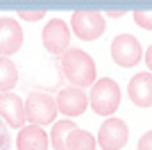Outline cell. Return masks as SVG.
Returning <instances> with one entry per match:
<instances>
[{"label":"cell","mask_w":152,"mask_h":150,"mask_svg":"<svg viewBox=\"0 0 152 150\" xmlns=\"http://www.w3.org/2000/svg\"><path fill=\"white\" fill-rule=\"evenodd\" d=\"M23 46V30L14 18H0V57H12Z\"/></svg>","instance_id":"cell-8"},{"label":"cell","mask_w":152,"mask_h":150,"mask_svg":"<svg viewBox=\"0 0 152 150\" xmlns=\"http://www.w3.org/2000/svg\"><path fill=\"white\" fill-rule=\"evenodd\" d=\"M43 9H20L18 16L23 21H39V18H43Z\"/></svg>","instance_id":"cell-18"},{"label":"cell","mask_w":152,"mask_h":150,"mask_svg":"<svg viewBox=\"0 0 152 150\" xmlns=\"http://www.w3.org/2000/svg\"><path fill=\"white\" fill-rule=\"evenodd\" d=\"M57 107H59V112L66 114V116H80L89 107V96L84 93L80 87H66L57 96Z\"/></svg>","instance_id":"cell-9"},{"label":"cell","mask_w":152,"mask_h":150,"mask_svg":"<svg viewBox=\"0 0 152 150\" xmlns=\"http://www.w3.org/2000/svg\"><path fill=\"white\" fill-rule=\"evenodd\" d=\"M129 100L139 107H152V73H136L127 84Z\"/></svg>","instance_id":"cell-11"},{"label":"cell","mask_w":152,"mask_h":150,"mask_svg":"<svg viewBox=\"0 0 152 150\" xmlns=\"http://www.w3.org/2000/svg\"><path fill=\"white\" fill-rule=\"evenodd\" d=\"M143 57V48H141L139 39H134L132 34H118L111 41V59L123 68L136 66Z\"/></svg>","instance_id":"cell-5"},{"label":"cell","mask_w":152,"mask_h":150,"mask_svg":"<svg viewBox=\"0 0 152 150\" xmlns=\"http://www.w3.org/2000/svg\"><path fill=\"white\" fill-rule=\"evenodd\" d=\"M0 118L9 127H23L27 114H25V102L16 93H0Z\"/></svg>","instance_id":"cell-10"},{"label":"cell","mask_w":152,"mask_h":150,"mask_svg":"<svg viewBox=\"0 0 152 150\" xmlns=\"http://www.w3.org/2000/svg\"><path fill=\"white\" fill-rule=\"evenodd\" d=\"M18 82V71L9 57H0V93H9Z\"/></svg>","instance_id":"cell-14"},{"label":"cell","mask_w":152,"mask_h":150,"mask_svg":"<svg viewBox=\"0 0 152 150\" xmlns=\"http://www.w3.org/2000/svg\"><path fill=\"white\" fill-rule=\"evenodd\" d=\"M66 150H95L93 134L86 130H80V127L70 130L66 137Z\"/></svg>","instance_id":"cell-13"},{"label":"cell","mask_w":152,"mask_h":150,"mask_svg":"<svg viewBox=\"0 0 152 150\" xmlns=\"http://www.w3.org/2000/svg\"><path fill=\"white\" fill-rule=\"evenodd\" d=\"M9 148H12V137H9L7 123L0 118V150H9Z\"/></svg>","instance_id":"cell-17"},{"label":"cell","mask_w":152,"mask_h":150,"mask_svg":"<svg viewBox=\"0 0 152 150\" xmlns=\"http://www.w3.org/2000/svg\"><path fill=\"white\" fill-rule=\"evenodd\" d=\"M70 27L82 41H93V39H100L104 34V18L100 12H91V9L73 12Z\"/></svg>","instance_id":"cell-4"},{"label":"cell","mask_w":152,"mask_h":150,"mask_svg":"<svg viewBox=\"0 0 152 150\" xmlns=\"http://www.w3.org/2000/svg\"><path fill=\"white\" fill-rule=\"evenodd\" d=\"M77 125L73 121H57L55 127H52V134H50V143L55 150H66V137H68L70 130H75Z\"/></svg>","instance_id":"cell-15"},{"label":"cell","mask_w":152,"mask_h":150,"mask_svg":"<svg viewBox=\"0 0 152 150\" xmlns=\"http://www.w3.org/2000/svg\"><path fill=\"white\" fill-rule=\"evenodd\" d=\"M57 100L52 98L50 93H43V91H32L25 100V114L27 121L32 125H48L57 118Z\"/></svg>","instance_id":"cell-3"},{"label":"cell","mask_w":152,"mask_h":150,"mask_svg":"<svg viewBox=\"0 0 152 150\" xmlns=\"http://www.w3.org/2000/svg\"><path fill=\"white\" fill-rule=\"evenodd\" d=\"M139 150H152V130L139 139Z\"/></svg>","instance_id":"cell-19"},{"label":"cell","mask_w":152,"mask_h":150,"mask_svg":"<svg viewBox=\"0 0 152 150\" xmlns=\"http://www.w3.org/2000/svg\"><path fill=\"white\" fill-rule=\"evenodd\" d=\"M129 139V130H127L125 121L121 118H109L102 123L100 132H98V143L104 150H121Z\"/></svg>","instance_id":"cell-7"},{"label":"cell","mask_w":152,"mask_h":150,"mask_svg":"<svg viewBox=\"0 0 152 150\" xmlns=\"http://www.w3.org/2000/svg\"><path fill=\"white\" fill-rule=\"evenodd\" d=\"M41 41H43V48L55 57H61L70 43V30L68 25L64 23L61 18H52L48 21V25L43 27V34H41Z\"/></svg>","instance_id":"cell-6"},{"label":"cell","mask_w":152,"mask_h":150,"mask_svg":"<svg viewBox=\"0 0 152 150\" xmlns=\"http://www.w3.org/2000/svg\"><path fill=\"white\" fill-rule=\"evenodd\" d=\"M123 14H125V12H121V9H114V12H109V16H114V18H116V16H123Z\"/></svg>","instance_id":"cell-21"},{"label":"cell","mask_w":152,"mask_h":150,"mask_svg":"<svg viewBox=\"0 0 152 150\" xmlns=\"http://www.w3.org/2000/svg\"><path fill=\"white\" fill-rule=\"evenodd\" d=\"M61 73L73 87H93L95 82V62L80 48H68L61 55Z\"/></svg>","instance_id":"cell-1"},{"label":"cell","mask_w":152,"mask_h":150,"mask_svg":"<svg viewBox=\"0 0 152 150\" xmlns=\"http://www.w3.org/2000/svg\"><path fill=\"white\" fill-rule=\"evenodd\" d=\"M145 64H148V68L152 71V46L148 48V52H145Z\"/></svg>","instance_id":"cell-20"},{"label":"cell","mask_w":152,"mask_h":150,"mask_svg":"<svg viewBox=\"0 0 152 150\" xmlns=\"http://www.w3.org/2000/svg\"><path fill=\"white\" fill-rule=\"evenodd\" d=\"M16 146H18V150H48L50 137H48L45 130L39 127V125H25V127H20V132H18Z\"/></svg>","instance_id":"cell-12"},{"label":"cell","mask_w":152,"mask_h":150,"mask_svg":"<svg viewBox=\"0 0 152 150\" xmlns=\"http://www.w3.org/2000/svg\"><path fill=\"white\" fill-rule=\"evenodd\" d=\"M134 21L143 30H152V9H139V12H134Z\"/></svg>","instance_id":"cell-16"},{"label":"cell","mask_w":152,"mask_h":150,"mask_svg":"<svg viewBox=\"0 0 152 150\" xmlns=\"http://www.w3.org/2000/svg\"><path fill=\"white\" fill-rule=\"evenodd\" d=\"M89 105L93 107L95 114L100 116H111L121 105V89L111 77H102V80L93 82L89 96Z\"/></svg>","instance_id":"cell-2"}]
</instances>
